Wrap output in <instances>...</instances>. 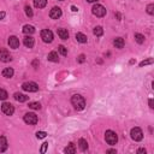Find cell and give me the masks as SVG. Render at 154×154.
<instances>
[{
	"label": "cell",
	"mask_w": 154,
	"mask_h": 154,
	"mask_svg": "<svg viewBox=\"0 0 154 154\" xmlns=\"http://www.w3.org/2000/svg\"><path fill=\"white\" fill-rule=\"evenodd\" d=\"M152 63H153V59H152V58H149V59H147V60L141 61V63H140V66L142 68V66H144V65H149V64H152Z\"/></svg>",
	"instance_id": "30"
},
{
	"label": "cell",
	"mask_w": 154,
	"mask_h": 154,
	"mask_svg": "<svg viewBox=\"0 0 154 154\" xmlns=\"http://www.w3.org/2000/svg\"><path fill=\"white\" fill-rule=\"evenodd\" d=\"M46 136H47V134L45 131H37L36 133V137H37V139H45Z\"/></svg>",
	"instance_id": "31"
},
{
	"label": "cell",
	"mask_w": 154,
	"mask_h": 154,
	"mask_svg": "<svg viewBox=\"0 0 154 154\" xmlns=\"http://www.w3.org/2000/svg\"><path fill=\"white\" fill-rule=\"evenodd\" d=\"M23 33L24 34H29V35H31V34H34L35 33V28L33 27V26H29V24H27V26H24L23 27Z\"/></svg>",
	"instance_id": "17"
},
{
	"label": "cell",
	"mask_w": 154,
	"mask_h": 154,
	"mask_svg": "<svg viewBox=\"0 0 154 154\" xmlns=\"http://www.w3.org/2000/svg\"><path fill=\"white\" fill-rule=\"evenodd\" d=\"M147 12H148L149 15H153V13H154V4H149V5L147 6Z\"/></svg>",
	"instance_id": "32"
},
{
	"label": "cell",
	"mask_w": 154,
	"mask_h": 154,
	"mask_svg": "<svg viewBox=\"0 0 154 154\" xmlns=\"http://www.w3.org/2000/svg\"><path fill=\"white\" fill-rule=\"evenodd\" d=\"M93 33H94L95 36H101L104 34V29H102V27H95Z\"/></svg>",
	"instance_id": "24"
},
{
	"label": "cell",
	"mask_w": 154,
	"mask_h": 154,
	"mask_svg": "<svg viewBox=\"0 0 154 154\" xmlns=\"http://www.w3.org/2000/svg\"><path fill=\"white\" fill-rule=\"evenodd\" d=\"M7 96H9L7 92L5 90V89H1V88H0V100H6Z\"/></svg>",
	"instance_id": "27"
},
{
	"label": "cell",
	"mask_w": 154,
	"mask_h": 154,
	"mask_svg": "<svg viewBox=\"0 0 154 154\" xmlns=\"http://www.w3.org/2000/svg\"><path fill=\"white\" fill-rule=\"evenodd\" d=\"M92 12L94 16H96V17H104V16L106 15V9H105L102 5L96 4L92 7Z\"/></svg>",
	"instance_id": "3"
},
{
	"label": "cell",
	"mask_w": 154,
	"mask_h": 154,
	"mask_svg": "<svg viewBox=\"0 0 154 154\" xmlns=\"http://www.w3.org/2000/svg\"><path fill=\"white\" fill-rule=\"evenodd\" d=\"M23 44H24V46L28 47V48H33L35 42H34V39L31 37V36H26V37H24V40H23Z\"/></svg>",
	"instance_id": "12"
},
{
	"label": "cell",
	"mask_w": 154,
	"mask_h": 154,
	"mask_svg": "<svg viewBox=\"0 0 154 154\" xmlns=\"http://www.w3.org/2000/svg\"><path fill=\"white\" fill-rule=\"evenodd\" d=\"M24 10H26V15L28 16V17H33V10H31V7L29 5H27L26 7H24Z\"/></svg>",
	"instance_id": "28"
},
{
	"label": "cell",
	"mask_w": 154,
	"mask_h": 154,
	"mask_svg": "<svg viewBox=\"0 0 154 154\" xmlns=\"http://www.w3.org/2000/svg\"><path fill=\"white\" fill-rule=\"evenodd\" d=\"M11 55H10V53L7 52V50H5V48H1L0 50V60L1 61H4V63H9V61H11Z\"/></svg>",
	"instance_id": "10"
},
{
	"label": "cell",
	"mask_w": 154,
	"mask_h": 154,
	"mask_svg": "<svg viewBox=\"0 0 154 154\" xmlns=\"http://www.w3.org/2000/svg\"><path fill=\"white\" fill-rule=\"evenodd\" d=\"M135 40H136V42L137 44H143L144 42V36L142 34H135Z\"/></svg>",
	"instance_id": "25"
},
{
	"label": "cell",
	"mask_w": 154,
	"mask_h": 154,
	"mask_svg": "<svg viewBox=\"0 0 154 154\" xmlns=\"http://www.w3.org/2000/svg\"><path fill=\"white\" fill-rule=\"evenodd\" d=\"M61 9L60 7H58V6H54L53 9L51 10V12H50V17L52 18V19H58V18H60L61 17Z\"/></svg>",
	"instance_id": "9"
},
{
	"label": "cell",
	"mask_w": 154,
	"mask_h": 154,
	"mask_svg": "<svg viewBox=\"0 0 154 154\" xmlns=\"http://www.w3.org/2000/svg\"><path fill=\"white\" fill-rule=\"evenodd\" d=\"M7 149V140L5 136H0V153H4Z\"/></svg>",
	"instance_id": "13"
},
{
	"label": "cell",
	"mask_w": 154,
	"mask_h": 154,
	"mask_svg": "<svg viewBox=\"0 0 154 154\" xmlns=\"http://www.w3.org/2000/svg\"><path fill=\"white\" fill-rule=\"evenodd\" d=\"M58 35L61 40H68L69 39V33H68L66 29H63V28L58 29Z\"/></svg>",
	"instance_id": "18"
},
{
	"label": "cell",
	"mask_w": 154,
	"mask_h": 154,
	"mask_svg": "<svg viewBox=\"0 0 154 154\" xmlns=\"http://www.w3.org/2000/svg\"><path fill=\"white\" fill-rule=\"evenodd\" d=\"M33 66H34L35 69H37V68H39V60H37V59H35V60L33 61Z\"/></svg>",
	"instance_id": "35"
},
{
	"label": "cell",
	"mask_w": 154,
	"mask_h": 154,
	"mask_svg": "<svg viewBox=\"0 0 154 154\" xmlns=\"http://www.w3.org/2000/svg\"><path fill=\"white\" fill-rule=\"evenodd\" d=\"M34 5L37 9H44L47 5V0H34Z\"/></svg>",
	"instance_id": "22"
},
{
	"label": "cell",
	"mask_w": 154,
	"mask_h": 154,
	"mask_svg": "<svg viewBox=\"0 0 154 154\" xmlns=\"http://www.w3.org/2000/svg\"><path fill=\"white\" fill-rule=\"evenodd\" d=\"M113 45H115V47L116 48H123L124 47V40L122 39V37H117V39H115V41H113Z\"/></svg>",
	"instance_id": "19"
},
{
	"label": "cell",
	"mask_w": 154,
	"mask_h": 154,
	"mask_svg": "<svg viewBox=\"0 0 154 154\" xmlns=\"http://www.w3.org/2000/svg\"><path fill=\"white\" fill-rule=\"evenodd\" d=\"M1 111L5 113L6 116H12L15 113V107H13V105L10 104V102H4L1 105Z\"/></svg>",
	"instance_id": "8"
},
{
	"label": "cell",
	"mask_w": 154,
	"mask_h": 154,
	"mask_svg": "<svg viewBox=\"0 0 154 154\" xmlns=\"http://www.w3.org/2000/svg\"><path fill=\"white\" fill-rule=\"evenodd\" d=\"M130 135H131V139L134 141H141L143 139V133L140 128H133L131 131H130Z\"/></svg>",
	"instance_id": "5"
},
{
	"label": "cell",
	"mask_w": 154,
	"mask_h": 154,
	"mask_svg": "<svg viewBox=\"0 0 154 154\" xmlns=\"http://www.w3.org/2000/svg\"><path fill=\"white\" fill-rule=\"evenodd\" d=\"M13 74H15V71H13L12 68H6V69H4L3 72H1V75H3L4 77H6V78H11V77L13 76Z\"/></svg>",
	"instance_id": "15"
},
{
	"label": "cell",
	"mask_w": 154,
	"mask_h": 154,
	"mask_svg": "<svg viewBox=\"0 0 154 154\" xmlns=\"http://www.w3.org/2000/svg\"><path fill=\"white\" fill-rule=\"evenodd\" d=\"M64 153H66V154H75V153H76V147H75V144H74V143H69L68 147L64 149Z\"/></svg>",
	"instance_id": "20"
},
{
	"label": "cell",
	"mask_w": 154,
	"mask_h": 154,
	"mask_svg": "<svg viewBox=\"0 0 154 154\" xmlns=\"http://www.w3.org/2000/svg\"><path fill=\"white\" fill-rule=\"evenodd\" d=\"M71 11H72V12H77V11H78V9H77L76 6H71Z\"/></svg>",
	"instance_id": "39"
},
{
	"label": "cell",
	"mask_w": 154,
	"mask_h": 154,
	"mask_svg": "<svg viewBox=\"0 0 154 154\" xmlns=\"http://www.w3.org/2000/svg\"><path fill=\"white\" fill-rule=\"evenodd\" d=\"M78 63H84V60H86V55L84 54H81L79 57H78Z\"/></svg>",
	"instance_id": "34"
},
{
	"label": "cell",
	"mask_w": 154,
	"mask_h": 154,
	"mask_svg": "<svg viewBox=\"0 0 154 154\" xmlns=\"http://www.w3.org/2000/svg\"><path fill=\"white\" fill-rule=\"evenodd\" d=\"M76 40L78 42H81V44H86L87 42V36L84 35V34H82V33H77L76 34Z\"/></svg>",
	"instance_id": "23"
},
{
	"label": "cell",
	"mask_w": 154,
	"mask_h": 154,
	"mask_svg": "<svg viewBox=\"0 0 154 154\" xmlns=\"http://www.w3.org/2000/svg\"><path fill=\"white\" fill-rule=\"evenodd\" d=\"M107 153H108V154H115V153H117V151H116V149H108Z\"/></svg>",
	"instance_id": "38"
},
{
	"label": "cell",
	"mask_w": 154,
	"mask_h": 154,
	"mask_svg": "<svg viewBox=\"0 0 154 154\" xmlns=\"http://www.w3.org/2000/svg\"><path fill=\"white\" fill-rule=\"evenodd\" d=\"M9 46L13 50H17L19 47V40L16 37V36H10L9 37Z\"/></svg>",
	"instance_id": "11"
},
{
	"label": "cell",
	"mask_w": 154,
	"mask_h": 154,
	"mask_svg": "<svg viewBox=\"0 0 154 154\" xmlns=\"http://www.w3.org/2000/svg\"><path fill=\"white\" fill-rule=\"evenodd\" d=\"M22 88H23V90L29 92V93H35L39 90V86L35 82H26L22 84Z\"/></svg>",
	"instance_id": "4"
},
{
	"label": "cell",
	"mask_w": 154,
	"mask_h": 154,
	"mask_svg": "<svg viewBox=\"0 0 154 154\" xmlns=\"http://www.w3.org/2000/svg\"><path fill=\"white\" fill-rule=\"evenodd\" d=\"M47 147H48V142H44V143H42V147H41V151H40V152H41L42 154H44V153H46Z\"/></svg>",
	"instance_id": "33"
},
{
	"label": "cell",
	"mask_w": 154,
	"mask_h": 154,
	"mask_svg": "<svg viewBox=\"0 0 154 154\" xmlns=\"http://www.w3.org/2000/svg\"><path fill=\"white\" fill-rule=\"evenodd\" d=\"M137 153H144L146 154V149L144 148H140L139 151H137Z\"/></svg>",
	"instance_id": "40"
},
{
	"label": "cell",
	"mask_w": 154,
	"mask_h": 154,
	"mask_svg": "<svg viewBox=\"0 0 154 154\" xmlns=\"http://www.w3.org/2000/svg\"><path fill=\"white\" fill-rule=\"evenodd\" d=\"M5 16H6V13H5L4 11H1V12H0V21H1V19H4V18H5Z\"/></svg>",
	"instance_id": "36"
},
{
	"label": "cell",
	"mask_w": 154,
	"mask_h": 154,
	"mask_svg": "<svg viewBox=\"0 0 154 154\" xmlns=\"http://www.w3.org/2000/svg\"><path fill=\"white\" fill-rule=\"evenodd\" d=\"M28 106L30 108H33V110H40V108H41V105H40V102H29Z\"/></svg>",
	"instance_id": "26"
},
{
	"label": "cell",
	"mask_w": 154,
	"mask_h": 154,
	"mask_svg": "<svg viewBox=\"0 0 154 154\" xmlns=\"http://www.w3.org/2000/svg\"><path fill=\"white\" fill-rule=\"evenodd\" d=\"M13 98L17 100V101H19V102H26V101L29 99V96L24 95V94H21V93H15Z\"/></svg>",
	"instance_id": "14"
},
{
	"label": "cell",
	"mask_w": 154,
	"mask_h": 154,
	"mask_svg": "<svg viewBox=\"0 0 154 154\" xmlns=\"http://www.w3.org/2000/svg\"><path fill=\"white\" fill-rule=\"evenodd\" d=\"M41 39H42L44 42L51 44L53 41V33H52L51 30H48V29H44L41 31Z\"/></svg>",
	"instance_id": "7"
},
{
	"label": "cell",
	"mask_w": 154,
	"mask_h": 154,
	"mask_svg": "<svg viewBox=\"0 0 154 154\" xmlns=\"http://www.w3.org/2000/svg\"><path fill=\"white\" fill-rule=\"evenodd\" d=\"M88 3H95V1H98V0H87Z\"/></svg>",
	"instance_id": "41"
},
{
	"label": "cell",
	"mask_w": 154,
	"mask_h": 154,
	"mask_svg": "<svg viewBox=\"0 0 154 154\" xmlns=\"http://www.w3.org/2000/svg\"><path fill=\"white\" fill-rule=\"evenodd\" d=\"M24 122L29 125H35L37 123V116L35 113H31V112L26 113V115H24Z\"/></svg>",
	"instance_id": "6"
},
{
	"label": "cell",
	"mask_w": 154,
	"mask_h": 154,
	"mask_svg": "<svg viewBox=\"0 0 154 154\" xmlns=\"http://www.w3.org/2000/svg\"><path fill=\"white\" fill-rule=\"evenodd\" d=\"M47 59L50 60V61L57 63V61L59 60V58H58V53H57L55 51H52L51 53H48V55H47Z\"/></svg>",
	"instance_id": "16"
},
{
	"label": "cell",
	"mask_w": 154,
	"mask_h": 154,
	"mask_svg": "<svg viewBox=\"0 0 154 154\" xmlns=\"http://www.w3.org/2000/svg\"><path fill=\"white\" fill-rule=\"evenodd\" d=\"M148 102H149V107H151V108H154V104H153V99H149V101H148Z\"/></svg>",
	"instance_id": "37"
},
{
	"label": "cell",
	"mask_w": 154,
	"mask_h": 154,
	"mask_svg": "<svg viewBox=\"0 0 154 154\" xmlns=\"http://www.w3.org/2000/svg\"><path fill=\"white\" fill-rule=\"evenodd\" d=\"M78 146H79V149L82 151V152H86L88 149V142L84 139H81L78 141Z\"/></svg>",
	"instance_id": "21"
},
{
	"label": "cell",
	"mask_w": 154,
	"mask_h": 154,
	"mask_svg": "<svg viewBox=\"0 0 154 154\" xmlns=\"http://www.w3.org/2000/svg\"><path fill=\"white\" fill-rule=\"evenodd\" d=\"M105 140H106V142L111 146L113 144H116L118 142V136L115 131H112V130H107L106 134H105Z\"/></svg>",
	"instance_id": "2"
},
{
	"label": "cell",
	"mask_w": 154,
	"mask_h": 154,
	"mask_svg": "<svg viewBox=\"0 0 154 154\" xmlns=\"http://www.w3.org/2000/svg\"><path fill=\"white\" fill-rule=\"evenodd\" d=\"M60 1H63V0H60Z\"/></svg>",
	"instance_id": "42"
},
{
	"label": "cell",
	"mask_w": 154,
	"mask_h": 154,
	"mask_svg": "<svg viewBox=\"0 0 154 154\" xmlns=\"http://www.w3.org/2000/svg\"><path fill=\"white\" fill-rule=\"evenodd\" d=\"M71 104H72V106H74L77 111H82L84 107H86V100L82 95H74L71 98Z\"/></svg>",
	"instance_id": "1"
},
{
	"label": "cell",
	"mask_w": 154,
	"mask_h": 154,
	"mask_svg": "<svg viewBox=\"0 0 154 154\" xmlns=\"http://www.w3.org/2000/svg\"><path fill=\"white\" fill-rule=\"evenodd\" d=\"M58 51H59V53L61 54V55H66L68 54V50L64 46H59L58 47Z\"/></svg>",
	"instance_id": "29"
}]
</instances>
